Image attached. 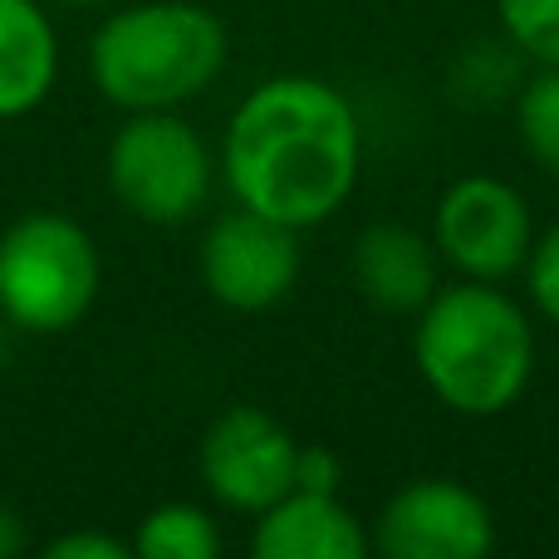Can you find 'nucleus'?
Listing matches in <instances>:
<instances>
[{
	"label": "nucleus",
	"instance_id": "f257e3e1",
	"mask_svg": "<svg viewBox=\"0 0 559 559\" xmlns=\"http://www.w3.org/2000/svg\"><path fill=\"white\" fill-rule=\"evenodd\" d=\"M364 128L344 88L314 74H275L236 104L222 138V177L236 206L309 231L354 197Z\"/></svg>",
	"mask_w": 559,
	"mask_h": 559
},
{
	"label": "nucleus",
	"instance_id": "f03ea898",
	"mask_svg": "<svg viewBox=\"0 0 559 559\" xmlns=\"http://www.w3.org/2000/svg\"><path fill=\"white\" fill-rule=\"evenodd\" d=\"M413 364L447 413L501 417L535 378V324L491 280L437 285L413 314Z\"/></svg>",
	"mask_w": 559,
	"mask_h": 559
},
{
	"label": "nucleus",
	"instance_id": "7ed1b4c3",
	"mask_svg": "<svg viewBox=\"0 0 559 559\" xmlns=\"http://www.w3.org/2000/svg\"><path fill=\"white\" fill-rule=\"evenodd\" d=\"M226 69V25L192 0L114 10L88 39V79L123 114L182 108Z\"/></svg>",
	"mask_w": 559,
	"mask_h": 559
},
{
	"label": "nucleus",
	"instance_id": "20e7f679",
	"mask_svg": "<svg viewBox=\"0 0 559 559\" xmlns=\"http://www.w3.org/2000/svg\"><path fill=\"white\" fill-rule=\"evenodd\" d=\"M94 236L59 212H29L0 236V314L25 334H64L98 295Z\"/></svg>",
	"mask_w": 559,
	"mask_h": 559
},
{
	"label": "nucleus",
	"instance_id": "39448f33",
	"mask_svg": "<svg viewBox=\"0 0 559 559\" xmlns=\"http://www.w3.org/2000/svg\"><path fill=\"white\" fill-rule=\"evenodd\" d=\"M216 163L202 133L177 108L128 114L108 143V192L128 216L147 226H182L212 197Z\"/></svg>",
	"mask_w": 559,
	"mask_h": 559
},
{
	"label": "nucleus",
	"instance_id": "423d86ee",
	"mask_svg": "<svg viewBox=\"0 0 559 559\" xmlns=\"http://www.w3.org/2000/svg\"><path fill=\"white\" fill-rule=\"evenodd\" d=\"M432 246L442 265H452L462 280H501L525 271V255L535 246L531 202L506 177H456L432 212Z\"/></svg>",
	"mask_w": 559,
	"mask_h": 559
},
{
	"label": "nucleus",
	"instance_id": "0eeeda50",
	"mask_svg": "<svg viewBox=\"0 0 559 559\" xmlns=\"http://www.w3.org/2000/svg\"><path fill=\"white\" fill-rule=\"evenodd\" d=\"M202 285L216 305L236 309V314H261L280 305L299 280V231L275 216H261L251 206L216 216L202 236Z\"/></svg>",
	"mask_w": 559,
	"mask_h": 559
},
{
	"label": "nucleus",
	"instance_id": "6e6552de",
	"mask_svg": "<svg viewBox=\"0 0 559 559\" xmlns=\"http://www.w3.org/2000/svg\"><path fill=\"white\" fill-rule=\"evenodd\" d=\"M295 452L299 442L265 407L236 403L216 413V423L202 432L197 472L212 501H222L226 511L261 515L285 491H295Z\"/></svg>",
	"mask_w": 559,
	"mask_h": 559
},
{
	"label": "nucleus",
	"instance_id": "1a4fd4ad",
	"mask_svg": "<svg viewBox=\"0 0 559 559\" xmlns=\"http://www.w3.org/2000/svg\"><path fill=\"white\" fill-rule=\"evenodd\" d=\"M368 545L388 559H481L496 545V515L466 481L423 476L383 501Z\"/></svg>",
	"mask_w": 559,
	"mask_h": 559
},
{
	"label": "nucleus",
	"instance_id": "9d476101",
	"mask_svg": "<svg viewBox=\"0 0 559 559\" xmlns=\"http://www.w3.org/2000/svg\"><path fill=\"white\" fill-rule=\"evenodd\" d=\"M348 271L368 305L388 309V314H417L442 285V255H437L432 236L413 231V226L373 222L358 231Z\"/></svg>",
	"mask_w": 559,
	"mask_h": 559
},
{
	"label": "nucleus",
	"instance_id": "9b49d317",
	"mask_svg": "<svg viewBox=\"0 0 559 559\" xmlns=\"http://www.w3.org/2000/svg\"><path fill=\"white\" fill-rule=\"evenodd\" d=\"M251 550L261 559H358L368 555V531L338 496L285 491L255 515Z\"/></svg>",
	"mask_w": 559,
	"mask_h": 559
},
{
	"label": "nucleus",
	"instance_id": "f8f14e48",
	"mask_svg": "<svg viewBox=\"0 0 559 559\" xmlns=\"http://www.w3.org/2000/svg\"><path fill=\"white\" fill-rule=\"evenodd\" d=\"M59 79V35L39 0H0V123L35 114Z\"/></svg>",
	"mask_w": 559,
	"mask_h": 559
},
{
	"label": "nucleus",
	"instance_id": "ddd939ff",
	"mask_svg": "<svg viewBox=\"0 0 559 559\" xmlns=\"http://www.w3.org/2000/svg\"><path fill=\"white\" fill-rule=\"evenodd\" d=\"M138 559H216L222 555V531H216L212 511L192 501H167L138 521L133 535Z\"/></svg>",
	"mask_w": 559,
	"mask_h": 559
},
{
	"label": "nucleus",
	"instance_id": "4468645a",
	"mask_svg": "<svg viewBox=\"0 0 559 559\" xmlns=\"http://www.w3.org/2000/svg\"><path fill=\"white\" fill-rule=\"evenodd\" d=\"M515 138L540 173L559 177V64H540L515 88Z\"/></svg>",
	"mask_w": 559,
	"mask_h": 559
},
{
	"label": "nucleus",
	"instance_id": "2eb2a0df",
	"mask_svg": "<svg viewBox=\"0 0 559 559\" xmlns=\"http://www.w3.org/2000/svg\"><path fill=\"white\" fill-rule=\"evenodd\" d=\"M511 49L535 64H559V0H496Z\"/></svg>",
	"mask_w": 559,
	"mask_h": 559
},
{
	"label": "nucleus",
	"instance_id": "dca6fc26",
	"mask_svg": "<svg viewBox=\"0 0 559 559\" xmlns=\"http://www.w3.org/2000/svg\"><path fill=\"white\" fill-rule=\"evenodd\" d=\"M521 275H525V289H531V305L559 329V222L545 236H535Z\"/></svg>",
	"mask_w": 559,
	"mask_h": 559
},
{
	"label": "nucleus",
	"instance_id": "f3484780",
	"mask_svg": "<svg viewBox=\"0 0 559 559\" xmlns=\"http://www.w3.org/2000/svg\"><path fill=\"white\" fill-rule=\"evenodd\" d=\"M338 481H344V462H338V452H329V447L319 442H299L295 452V491H329L338 496Z\"/></svg>",
	"mask_w": 559,
	"mask_h": 559
},
{
	"label": "nucleus",
	"instance_id": "a211bd4d",
	"mask_svg": "<svg viewBox=\"0 0 559 559\" xmlns=\"http://www.w3.org/2000/svg\"><path fill=\"white\" fill-rule=\"evenodd\" d=\"M128 555H133V540H118V535L104 531H74L45 545V559H128Z\"/></svg>",
	"mask_w": 559,
	"mask_h": 559
},
{
	"label": "nucleus",
	"instance_id": "6ab92c4d",
	"mask_svg": "<svg viewBox=\"0 0 559 559\" xmlns=\"http://www.w3.org/2000/svg\"><path fill=\"white\" fill-rule=\"evenodd\" d=\"M20 550H25V521L0 501V559H15Z\"/></svg>",
	"mask_w": 559,
	"mask_h": 559
},
{
	"label": "nucleus",
	"instance_id": "aec40b11",
	"mask_svg": "<svg viewBox=\"0 0 559 559\" xmlns=\"http://www.w3.org/2000/svg\"><path fill=\"white\" fill-rule=\"evenodd\" d=\"M64 5H98V0H64Z\"/></svg>",
	"mask_w": 559,
	"mask_h": 559
}]
</instances>
